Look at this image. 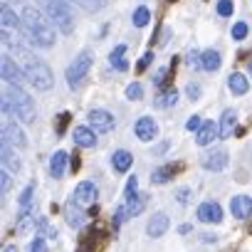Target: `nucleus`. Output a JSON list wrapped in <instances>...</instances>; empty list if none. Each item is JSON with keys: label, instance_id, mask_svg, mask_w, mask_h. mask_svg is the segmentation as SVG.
<instances>
[{"label": "nucleus", "instance_id": "obj_38", "mask_svg": "<svg viewBox=\"0 0 252 252\" xmlns=\"http://www.w3.org/2000/svg\"><path fill=\"white\" fill-rule=\"evenodd\" d=\"M69 119H72V116H69L67 111L57 116V129H55V131H57V136H62V134H64V129H67V124H69Z\"/></svg>", "mask_w": 252, "mask_h": 252}, {"label": "nucleus", "instance_id": "obj_6", "mask_svg": "<svg viewBox=\"0 0 252 252\" xmlns=\"http://www.w3.org/2000/svg\"><path fill=\"white\" fill-rule=\"evenodd\" d=\"M89 126L94 134H109L114 129V116L104 109H92L89 111Z\"/></svg>", "mask_w": 252, "mask_h": 252}, {"label": "nucleus", "instance_id": "obj_42", "mask_svg": "<svg viewBox=\"0 0 252 252\" xmlns=\"http://www.w3.org/2000/svg\"><path fill=\"white\" fill-rule=\"evenodd\" d=\"M151 62H154V52H146V55L139 60V67H136V69H139V72H144V69H146Z\"/></svg>", "mask_w": 252, "mask_h": 252}, {"label": "nucleus", "instance_id": "obj_15", "mask_svg": "<svg viewBox=\"0 0 252 252\" xmlns=\"http://www.w3.org/2000/svg\"><path fill=\"white\" fill-rule=\"evenodd\" d=\"M72 139H74V144L82 146V149H94V146H96V136H94L92 129H87V126H74Z\"/></svg>", "mask_w": 252, "mask_h": 252}, {"label": "nucleus", "instance_id": "obj_33", "mask_svg": "<svg viewBox=\"0 0 252 252\" xmlns=\"http://www.w3.org/2000/svg\"><path fill=\"white\" fill-rule=\"evenodd\" d=\"M186 64H188L190 69H200V67H203V55H198L195 50H190L188 57H186Z\"/></svg>", "mask_w": 252, "mask_h": 252}, {"label": "nucleus", "instance_id": "obj_17", "mask_svg": "<svg viewBox=\"0 0 252 252\" xmlns=\"http://www.w3.org/2000/svg\"><path fill=\"white\" fill-rule=\"evenodd\" d=\"M166 230H168V215H166V213H156V215L149 220V225H146V232H149L151 237H161Z\"/></svg>", "mask_w": 252, "mask_h": 252}, {"label": "nucleus", "instance_id": "obj_45", "mask_svg": "<svg viewBox=\"0 0 252 252\" xmlns=\"http://www.w3.org/2000/svg\"><path fill=\"white\" fill-rule=\"evenodd\" d=\"M186 92H188V96H190V99H198V96H200V87H198V84H188V89H186Z\"/></svg>", "mask_w": 252, "mask_h": 252}, {"label": "nucleus", "instance_id": "obj_51", "mask_svg": "<svg viewBox=\"0 0 252 252\" xmlns=\"http://www.w3.org/2000/svg\"><path fill=\"white\" fill-rule=\"evenodd\" d=\"M171 3H173V0H171Z\"/></svg>", "mask_w": 252, "mask_h": 252}, {"label": "nucleus", "instance_id": "obj_9", "mask_svg": "<svg viewBox=\"0 0 252 252\" xmlns=\"http://www.w3.org/2000/svg\"><path fill=\"white\" fill-rule=\"evenodd\" d=\"M3 144H5V146H18V149H23V146H28V139H25V134H23V129H20L18 124L5 121V126H3Z\"/></svg>", "mask_w": 252, "mask_h": 252}, {"label": "nucleus", "instance_id": "obj_16", "mask_svg": "<svg viewBox=\"0 0 252 252\" xmlns=\"http://www.w3.org/2000/svg\"><path fill=\"white\" fill-rule=\"evenodd\" d=\"M64 218H67V225L74 227V230H79V227L87 222V215L79 210L77 203H67V205H64Z\"/></svg>", "mask_w": 252, "mask_h": 252}, {"label": "nucleus", "instance_id": "obj_4", "mask_svg": "<svg viewBox=\"0 0 252 252\" xmlns=\"http://www.w3.org/2000/svg\"><path fill=\"white\" fill-rule=\"evenodd\" d=\"M40 3H42V10L47 13L50 23H52L60 32L72 35V30H74V18H72V10L67 8L64 0H40Z\"/></svg>", "mask_w": 252, "mask_h": 252}, {"label": "nucleus", "instance_id": "obj_47", "mask_svg": "<svg viewBox=\"0 0 252 252\" xmlns=\"http://www.w3.org/2000/svg\"><path fill=\"white\" fill-rule=\"evenodd\" d=\"M69 166H72V171H74V173L79 171V166H82V161H79V156H77V154H74V156L69 158Z\"/></svg>", "mask_w": 252, "mask_h": 252}, {"label": "nucleus", "instance_id": "obj_3", "mask_svg": "<svg viewBox=\"0 0 252 252\" xmlns=\"http://www.w3.org/2000/svg\"><path fill=\"white\" fill-rule=\"evenodd\" d=\"M3 111L15 114L25 124H35V101L20 87H10V89L3 92Z\"/></svg>", "mask_w": 252, "mask_h": 252}, {"label": "nucleus", "instance_id": "obj_27", "mask_svg": "<svg viewBox=\"0 0 252 252\" xmlns=\"http://www.w3.org/2000/svg\"><path fill=\"white\" fill-rule=\"evenodd\" d=\"M124 205H126V210H129V215H139V213L144 210V205H146V198L136 193V195H129V198H126Z\"/></svg>", "mask_w": 252, "mask_h": 252}, {"label": "nucleus", "instance_id": "obj_31", "mask_svg": "<svg viewBox=\"0 0 252 252\" xmlns=\"http://www.w3.org/2000/svg\"><path fill=\"white\" fill-rule=\"evenodd\" d=\"M149 20H151V13H149V8H139V10L134 13V25H136V28H144V25H149Z\"/></svg>", "mask_w": 252, "mask_h": 252}, {"label": "nucleus", "instance_id": "obj_18", "mask_svg": "<svg viewBox=\"0 0 252 252\" xmlns=\"http://www.w3.org/2000/svg\"><path fill=\"white\" fill-rule=\"evenodd\" d=\"M235 124H237V114L232 109H227L220 119V139H230L235 131Z\"/></svg>", "mask_w": 252, "mask_h": 252}, {"label": "nucleus", "instance_id": "obj_35", "mask_svg": "<svg viewBox=\"0 0 252 252\" xmlns=\"http://www.w3.org/2000/svg\"><path fill=\"white\" fill-rule=\"evenodd\" d=\"M32 193H35V186H28V188L20 193V200H18V203H20V208H23V210H25V208H30V203H32Z\"/></svg>", "mask_w": 252, "mask_h": 252}, {"label": "nucleus", "instance_id": "obj_30", "mask_svg": "<svg viewBox=\"0 0 252 252\" xmlns=\"http://www.w3.org/2000/svg\"><path fill=\"white\" fill-rule=\"evenodd\" d=\"M74 3L79 8H84L87 13H96V10H101L106 5V0H74Z\"/></svg>", "mask_w": 252, "mask_h": 252}, {"label": "nucleus", "instance_id": "obj_11", "mask_svg": "<svg viewBox=\"0 0 252 252\" xmlns=\"http://www.w3.org/2000/svg\"><path fill=\"white\" fill-rule=\"evenodd\" d=\"M134 131H136V139H139V141H154L156 134H158V126H156L154 119L141 116V119L134 124Z\"/></svg>", "mask_w": 252, "mask_h": 252}, {"label": "nucleus", "instance_id": "obj_25", "mask_svg": "<svg viewBox=\"0 0 252 252\" xmlns=\"http://www.w3.org/2000/svg\"><path fill=\"white\" fill-rule=\"evenodd\" d=\"M32 222H35V208H25L15 222V232H28L32 227Z\"/></svg>", "mask_w": 252, "mask_h": 252}, {"label": "nucleus", "instance_id": "obj_43", "mask_svg": "<svg viewBox=\"0 0 252 252\" xmlns=\"http://www.w3.org/2000/svg\"><path fill=\"white\" fill-rule=\"evenodd\" d=\"M166 74H168V69H158L156 77H154V82H156L158 87H163V84H166Z\"/></svg>", "mask_w": 252, "mask_h": 252}, {"label": "nucleus", "instance_id": "obj_1", "mask_svg": "<svg viewBox=\"0 0 252 252\" xmlns=\"http://www.w3.org/2000/svg\"><path fill=\"white\" fill-rule=\"evenodd\" d=\"M23 35L35 47L55 45V25L50 23V18H45L37 8H30V5L23 10Z\"/></svg>", "mask_w": 252, "mask_h": 252}, {"label": "nucleus", "instance_id": "obj_41", "mask_svg": "<svg viewBox=\"0 0 252 252\" xmlns=\"http://www.w3.org/2000/svg\"><path fill=\"white\" fill-rule=\"evenodd\" d=\"M136 188H139V181H136V176H131L129 183H126V198H129V195H136Z\"/></svg>", "mask_w": 252, "mask_h": 252}, {"label": "nucleus", "instance_id": "obj_20", "mask_svg": "<svg viewBox=\"0 0 252 252\" xmlns=\"http://www.w3.org/2000/svg\"><path fill=\"white\" fill-rule=\"evenodd\" d=\"M3 30H18V32H23V18H18L15 15V10H10L8 5H3Z\"/></svg>", "mask_w": 252, "mask_h": 252}, {"label": "nucleus", "instance_id": "obj_2", "mask_svg": "<svg viewBox=\"0 0 252 252\" xmlns=\"http://www.w3.org/2000/svg\"><path fill=\"white\" fill-rule=\"evenodd\" d=\"M15 55H20V57L25 60V62H23V69H25L28 82H30L35 89H40V92L52 89V84H55L52 69H50L40 57H32V55H30V52H25L23 47H15Z\"/></svg>", "mask_w": 252, "mask_h": 252}, {"label": "nucleus", "instance_id": "obj_12", "mask_svg": "<svg viewBox=\"0 0 252 252\" xmlns=\"http://www.w3.org/2000/svg\"><path fill=\"white\" fill-rule=\"evenodd\" d=\"M230 213L237 220H247L252 215V198L250 195H235L230 200Z\"/></svg>", "mask_w": 252, "mask_h": 252}, {"label": "nucleus", "instance_id": "obj_34", "mask_svg": "<svg viewBox=\"0 0 252 252\" xmlns=\"http://www.w3.org/2000/svg\"><path fill=\"white\" fill-rule=\"evenodd\" d=\"M126 96H129L131 101H136V99H141V96H144V87H141L139 82H134V84H129V87H126Z\"/></svg>", "mask_w": 252, "mask_h": 252}, {"label": "nucleus", "instance_id": "obj_36", "mask_svg": "<svg viewBox=\"0 0 252 252\" xmlns=\"http://www.w3.org/2000/svg\"><path fill=\"white\" fill-rule=\"evenodd\" d=\"M218 15L222 18L232 15V0H218Z\"/></svg>", "mask_w": 252, "mask_h": 252}, {"label": "nucleus", "instance_id": "obj_21", "mask_svg": "<svg viewBox=\"0 0 252 252\" xmlns=\"http://www.w3.org/2000/svg\"><path fill=\"white\" fill-rule=\"evenodd\" d=\"M227 89L232 92V94H237V96H242L247 89H250V82L245 79V74H240V72H235V74H230L227 77Z\"/></svg>", "mask_w": 252, "mask_h": 252}, {"label": "nucleus", "instance_id": "obj_5", "mask_svg": "<svg viewBox=\"0 0 252 252\" xmlns=\"http://www.w3.org/2000/svg\"><path fill=\"white\" fill-rule=\"evenodd\" d=\"M89 67H92V52H87V50H84V52H82V55H79V57H77V60H74V62L67 67V84L74 89V87H77V84H79V82L87 77Z\"/></svg>", "mask_w": 252, "mask_h": 252}, {"label": "nucleus", "instance_id": "obj_13", "mask_svg": "<svg viewBox=\"0 0 252 252\" xmlns=\"http://www.w3.org/2000/svg\"><path fill=\"white\" fill-rule=\"evenodd\" d=\"M198 220H200V222H220V220H222V208H220L218 203H213V200L200 203V208H198Z\"/></svg>", "mask_w": 252, "mask_h": 252}, {"label": "nucleus", "instance_id": "obj_44", "mask_svg": "<svg viewBox=\"0 0 252 252\" xmlns=\"http://www.w3.org/2000/svg\"><path fill=\"white\" fill-rule=\"evenodd\" d=\"M0 178H3V193H8L10 190V173L3 168V173H0Z\"/></svg>", "mask_w": 252, "mask_h": 252}, {"label": "nucleus", "instance_id": "obj_24", "mask_svg": "<svg viewBox=\"0 0 252 252\" xmlns=\"http://www.w3.org/2000/svg\"><path fill=\"white\" fill-rule=\"evenodd\" d=\"M220 64H222V60H220V52L218 50H205L203 52V69L205 72H218Z\"/></svg>", "mask_w": 252, "mask_h": 252}, {"label": "nucleus", "instance_id": "obj_37", "mask_svg": "<svg viewBox=\"0 0 252 252\" xmlns=\"http://www.w3.org/2000/svg\"><path fill=\"white\" fill-rule=\"evenodd\" d=\"M28 252H47V242H45V237H35V240L30 242Z\"/></svg>", "mask_w": 252, "mask_h": 252}, {"label": "nucleus", "instance_id": "obj_23", "mask_svg": "<svg viewBox=\"0 0 252 252\" xmlns=\"http://www.w3.org/2000/svg\"><path fill=\"white\" fill-rule=\"evenodd\" d=\"M67 154L64 151H57L52 158H50V173H52V178H62L64 176V163H67Z\"/></svg>", "mask_w": 252, "mask_h": 252}, {"label": "nucleus", "instance_id": "obj_22", "mask_svg": "<svg viewBox=\"0 0 252 252\" xmlns=\"http://www.w3.org/2000/svg\"><path fill=\"white\" fill-rule=\"evenodd\" d=\"M3 168H5L8 173H18V171H20V158H18V154L10 151V146H5V144H3Z\"/></svg>", "mask_w": 252, "mask_h": 252}, {"label": "nucleus", "instance_id": "obj_7", "mask_svg": "<svg viewBox=\"0 0 252 252\" xmlns=\"http://www.w3.org/2000/svg\"><path fill=\"white\" fill-rule=\"evenodd\" d=\"M3 79H5L8 84H13V87H20V84L28 79V77H25V69H20L10 55H3Z\"/></svg>", "mask_w": 252, "mask_h": 252}, {"label": "nucleus", "instance_id": "obj_28", "mask_svg": "<svg viewBox=\"0 0 252 252\" xmlns=\"http://www.w3.org/2000/svg\"><path fill=\"white\" fill-rule=\"evenodd\" d=\"M176 171H178L176 166H161V168H156V171H154L151 181H154L156 186H161V183H166L168 178H173V173H176Z\"/></svg>", "mask_w": 252, "mask_h": 252}, {"label": "nucleus", "instance_id": "obj_40", "mask_svg": "<svg viewBox=\"0 0 252 252\" xmlns=\"http://www.w3.org/2000/svg\"><path fill=\"white\" fill-rule=\"evenodd\" d=\"M186 129L198 134V131L203 129V121H200V116H190V119H188V124H186Z\"/></svg>", "mask_w": 252, "mask_h": 252}, {"label": "nucleus", "instance_id": "obj_29", "mask_svg": "<svg viewBox=\"0 0 252 252\" xmlns=\"http://www.w3.org/2000/svg\"><path fill=\"white\" fill-rule=\"evenodd\" d=\"M176 101H178V92H176V89H166L163 94H158V96H156V106H163V109L173 106Z\"/></svg>", "mask_w": 252, "mask_h": 252}, {"label": "nucleus", "instance_id": "obj_39", "mask_svg": "<svg viewBox=\"0 0 252 252\" xmlns=\"http://www.w3.org/2000/svg\"><path fill=\"white\" fill-rule=\"evenodd\" d=\"M245 35H247V25L245 23L232 25V40H245Z\"/></svg>", "mask_w": 252, "mask_h": 252}, {"label": "nucleus", "instance_id": "obj_50", "mask_svg": "<svg viewBox=\"0 0 252 252\" xmlns=\"http://www.w3.org/2000/svg\"><path fill=\"white\" fill-rule=\"evenodd\" d=\"M247 67H250V72H252V57H250V62H247Z\"/></svg>", "mask_w": 252, "mask_h": 252}, {"label": "nucleus", "instance_id": "obj_10", "mask_svg": "<svg viewBox=\"0 0 252 252\" xmlns=\"http://www.w3.org/2000/svg\"><path fill=\"white\" fill-rule=\"evenodd\" d=\"M200 166L205 168V171H222L225 166H227V151H222V149H215V151H210V154H203L200 156Z\"/></svg>", "mask_w": 252, "mask_h": 252}, {"label": "nucleus", "instance_id": "obj_19", "mask_svg": "<svg viewBox=\"0 0 252 252\" xmlns=\"http://www.w3.org/2000/svg\"><path fill=\"white\" fill-rule=\"evenodd\" d=\"M131 163H134V156L129 154V151H116L114 156H111V166H114V171H119V173H126L131 168Z\"/></svg>", "mask_w": 252, "mask_h": 252}, {"label": "nucleus", "instance_id": "obj_8", "mask_svg": "<svg viewBox=\"0 0 252 252\" xmlns=\"http://www.w3.org/2000/svg\"><path fill=\"white\" fill-rule=\"evenodd\" d=\"M96 198H99V190H96V186H94L92 181H82V183L74 188V195H72V200H74L77 205H92Z\"/></svg>", "mask_w": 252, "mask_h": 252}, {"label": "nucleus", "instance_id": "obj_48", "mask_svg": "<svg viewBox=\"0 0 252 252\" xmlns=\"http://www.w3.org/2000/svg\"><path fill=\"white\" fill-rule=\"evenodd\" d=\"M215 240H218V235H210V232L203 235V242H215Z\"/></svg>", "mask_w": 252, "mask_h": 252}, {"label": "nucleus", "instance_id": "obj_49", "mask_svg": "<svg viewBox=\"0 0 252 252\" xmlns=\"http://www.w3.org/2000/svg\"><path fill=\"white\" fill-rule=\"evenodd\" d=\"M3 252H18V247H15V245H8V247H5Z\"/></svg>", "mask_w": 252, "mask_h": 252}, {"label": "nucleus", "instance_id": "obj_46", "mask_svg": "<svg viewBox=\"0 0 252 252\" xmlns=\"http://www.w3.org/2000/svg\"><path fill=\"white\" fill-rule=\"evenodd\" d=\"M176 195H178V203H183V205H186V203H188V195H190V190H188V188H181Z\"/></svg>", "mask_w": 252, "mask_h": 252}, {"label": "nucleus", "instance_id": "obj_14", "mask_svg": "<svg viewBox=\"0 0 252 252\" xmlns=\"http://www.w3.org/2000/svg\"><path fill=\"white\" fill-rule=\"evenodd\" d=\"M218 136H220V126L213 124V121H205L203 129L195 134V144H198V146H208V144H213Z\"/></svg>", "mask_w": 252, "mask_h": 252}, {"label": "nucleus", "instance_id": "obj_32", "mask_svg": "<svg viewBox=\"0 0 252 252\" xmlns=\"http://www.w3.org/2000/svg\"><path fill=\"white\" fill-rule=\"evenodd\" d=\"M126 215H129V210H126V205H119L116 210H114V215H111V225H114V230L126 220Z\"/></svg>", "mask_w": 252, "mask_h": 252}, {"label": "nucleus", "instance_id": "obj_26", "mask_svg": "<svg viewBox=\"0 0 252 252\" xmlns=\"http://www.w3.org/2000/svg\"><path fill=\"white\" fill-rule=\"evenodd\" d=\"M124 55H126V47L124 45H116L114 50H111V55H109V62H111V67H116V69H129V62L124 60Z\"/></svg>", "mask_w": 252, "mask_h": 252}]
</instances>
